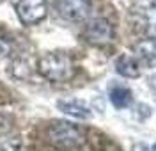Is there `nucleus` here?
Masks as SVG:
<instances>
[{"label":"nucleus","instance_id":"nucleus-7","mask_svg":"<svg viewBox=\"0 0 156 151\" xmlns=\"http://www.w3.org/2000/svg\"><path fill=\"white\" fill-rule=\"evenodd\" d=\"M135 55L142 68H156V38H144L135 45Z\"/></svg>","mask_w":156,"mask_h":151},{"label":"nucleus","instance_id":"nucleus-4","mask_svg":"<svg viewBox=\"0 0 156 151\" xmlns=\"http://www.w3.org/2000/svg\"><path fill=\"white\" fill-rule=\"evenodd\" d=\"M14 11L21 25L32 27L46 18L48 2L46 0H18L14 5Z\"/></svg>","mask_w":156,"mask_h":151},{"label":"nucleus","instance_id":"nucleus-15","mask_svg":"<svg viewBox=\"0 0 156 151\" xmlns=\"http://www.w3.org/2000/svg\"><path fill=\"white\" fill-rule=\"evenodd\" d=\"M151 85L156 89V75H154V77H151Z\"/></svg>","mask_w":156,"mask_h":151},{"label":"nucleus","instance_id":"nucleus-10","mask_svg":"<svg viewBox=\"0 0 156 151\" xmlns=\"http://www.w3.org/2000/svg\"><path fill=\"white\" fill-rule=\"evenodd\" d=\"M108 98H110V103L115 107V109H128L133 101V92L129 87L126 85H121V84H115L110 87V92H108Z\"/></svg>","mask_w":156,"mask_h":151},{"label":"nucleus","instance_id":"nucleus-13","mask_svg":"<svg viewBox=\"0 0 156 151\" xmlns=\"http://www.w3.org/2000/svg\"><path fill=\"white\" fill-rule=\"evenodd\" d=\"M131 151H151V149H149V146L146 142H135L131 146Z\"/></svg>","mask_w":156,"mask_h":151},{"label":"nucleus","instance_id":"nucleus-8","mask_svg":"<svg viewBox=\"0 0 156 151\" xmlns=\"http://www.w3.org/2000/svg\"><path fill=\"white\" fill-rule=\"evenodd\" d=\"M115 71L124 78H138L142 75V64L131 53H121L115 59Z\"/></svg>","mask_w":156,"mask_h":151},{"label":"nucleus","instance_id":"nucleus-1","mask_svg":"<svg viewBox=\"0 0 156 151\" xmlns=\"http://www.w3.org/2000/svg\"><path fill=\"white\" fill-rule=\"evenodd\" d=\"M39 75L50 82H68L75 75V62L66 52H46L37 59Z\"/></svg>","mask_w":156,"mask_h":151},{"label":"nucleus","instance_id":"nucleus-11","mask_svg":"<svg viewBox=\"0 0 156 151\" xmlns=\"http://www.w3.org/2000/svg\"><path fill=\"white\" fill-rule=\"evenodd\" d=\"M11 73L14 78H29L30 73H32V64H30V59L27 55H18L14 57L12 64H11Z\"/></svg>","mask_w":156,"mask_h":151},{"label":"nucleus","instance_id":"nucleus-3","mask_svg":"<svg viewBox=\"0 0 156 151\" xmlns=\"http://www.w3.org/2000/svg\"><path fill=\"white\" fill-rule=\"evenodd\" d=\"M129 16L138 34L144 38H156V0H136Z\"/></svg>","mask_w":156,"mask_h":151},{"label":"nucleus","instance_id":"nucleus-12","mask_svg":"<svg viewBox=\"0 0 156 151\" xmlns=\"http://www.w3.org/2000/svg\"><path fill=\"white\" fill-rule=\"evenodd\" d=\"M12 52V43H11L4 34H0V60H4L5 57H9Z\"/></svg>","mask_w":156,"mask_h":151},{"label":"nucleus","instance_id":"nucleus-5","mask_svg":"<svg viewBox=\"0 0 156 151\" xmlns=\"http://www.w3.org/2000/svg\"><path fill=\"white\" fill-rule=\"evenodd\" d=\"M83 38L87 43L103 46L114 39V27L107 18H92L83 27Z\"/></svg>","mask_w":156,"mask_h":151},{"label":"nucleus","instance_id":"nucleus-9","mask_svg":"<svg viewBox=\"0 0 156 151\" xmlns=\"http://www.w3.org/2000/svg\"><path fill=\"white\" fill-rule=\"evenodd\" d=\"M57 109L64 114H68L75 119L87 121L92 117V112L85 103H82L80 100H58L57 101Z\"/></svg>","mask_w":156,"mask_h":151},{"label":"nucleus","instance_id":"nucleus-16","mask_svg":"<svg viewBox=\"0 0 156 151\" xmlns=\"http://www.w3.org/2000/svg\"><path fill=\"white\" fill-rule=\"evenodd\" d=\"M153 151H156V144H154V146H153Z\"/></svg>","mask_w":156,"mask_h":151},{"label":"nucleus","instance_id":"nucleus-14","mask_svg":"<svg viewBox=\"0 0 156 151\" xmlns=\"http://www.w3.org/2000/svg\"><path fill=\"white\" fill-rule=\"evenodd\" d=\"M103 151H121V148L117 144H114V142H107V146L103 148Z\"/></svg>","mask_w":156,"mask_h":151},{"label":"nucleus","instance_id":"nucleus-6","mask_svg":"<svg viewBox=\"0 0 156 151\" xmlns=\"http://www.w3.org/2000/svg\"><path fill=\"white\" fill-rule=\"evenodd\" d=\"M55 11L60 18L68 21H85L90 14V0H55Z\"/></svg>","mask_w":156,"mask_h":151},{"label":"nucleus","instance_id":"nucleus-2","mask_svg":"<svg viewBox=\"0 0 156 151\" xmlns=\"http://www.w3.org/2000/svg\"><path fill=\"white\" fill-rule=\"evenodd\" d=\"M48 139L58 149H73L83 144V131L66 119H55L48 124Z\"/></svg>","mask_w":156,"mask_h":151}]
</instances>
